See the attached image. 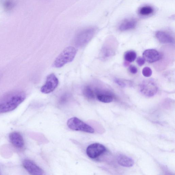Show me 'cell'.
I'll return each mask as SVG.
<instances>
[{
	"label": "cell",
	"mask_w": 175,
	"mask_h": 175,
	"mask_svg": "<svg viewBox=\"0 0 175 175\" xmlns=\"http://www.w3.org/2000/svg\"><path fill=\"white\" fill-rule=\"evenodd\" d=\"M158 87L153 80H147L144 81L140 86V91L143 95L151 97L155 95L158 92Z\"/></svg>",
	"instance_id": "obj_5"
},
{
	"label": "cell",
	"mask_w": 175,
	"mask_h": 175,
	"mask_svg": "<svg viewBox=\"0 0 175 175\" xmlns=\"http://www.w3.org/2000/svg\"><path fill=\"white\" fill-rule=\"evenodd\" d=\"M96 32L95 28H89L84 29L76 35L75 43L79 47H83L88 43L93 38Z\"/></svg>",
	"instance_id": "obj_4"
},
{
	"label": "cell",
	"mask_w": 175,
	"mask_h": 175,
	"mask_svg": "<svg viewBox=\"0 0 175 175\" xmlns=\"http://www.w3.org/2000/svg\"><path fill=\"white\" fill-rule=\"evenodd\" d=\"M67 124L69 128L73 130L90 133L95 132L93 128L77 117H74L69 119Z\"/></svg>",
	"instance_id": "obj_3"
},
{
	"label": "cell",
	"mask_w": 175,
	"mask_h": 175,
	"mask_svg": "<svg viewBox=\"0 0 175 175\" xmlns=\"http://www.w3.org/2000/svg\"><path fill=\"white\" fill-rule=\"evenodd\" d=\"M23 166L31 175H42L44 172L41 168L37 165L33 161L29 159H25L22 162Z\"/></svg>",
	"instance_id": "obj_8"
},
{
	"label": "cell",
	"mask_w": 175,
	"mask_h": 175,
	"mask_svg": "<svg viewBox=\"0 0 175 175\" xmlns=\"http://www.w3.org/2000/svg\"><path fill=\"white\" fill-rule=\"evenodd\" d=\"M114 82L119 85V86L123 87H125L128 86V85H130L131 83L128 81H127L123 80V79H114Z\"/></svg>",
	"instance_id": "obj_19"
},
{
	"label": "cell",
	"mask_w": 175,
	"mask_h": 175,
	"mask_svg": "<svg viewBox=\"0 0 175 175\" xmlns=\"http://www.w3.org/2000/svg\"><path fill=\"white\" fill-rule=\"evenodd\" d=\"M106 46L104 47L101 53V57L103 59H106L112 56L115 53V48L112 46Z\"/></svg>",
	"instance_id": "obj_15"
},
{
	"label": "cell",
	"mask_w": 175,
	"mask_h": 175,
	"mask_svg": "<svg viewBox=\"0 0 175 175\" xmlns=\"http://www.w3.org/2000/svg\"><path fill=\"white\" fill-rule=\"evenodd\" d=\"M11 2H6L5 6L6 7L9 8V7H11Z\"/></svg>",
	"instance_id": "obj_24"
},
{
	"label": "cell",
	"mask_w": 175,
	"mask_h": 175,
	"mask_svg": "<svg viewBox=\"0 0 175 175\" xmlns=\"http://www.w3.org/2000/svg\"><path fill=\"white\" fill-rule=\"evenodd\" d=\"M137 54L133 51L127 52L124 55V58L126 61L131 63L134 61L136 58Z\"/></svg>",
	"instance_id": "obj_18"
},
{
	"label": "cell",
	"mask_w": 175,
	"mask_h": 175,
	"mask_svg": "<svg viewBox=\"0 0 175 175\" xmlns=\"http://www.w3.org/2000/svg\"><path fill=\"white\" fill-rule=\"evenodd\" d=\"M77 53L76 49L73 47H69L64 49L55 60L53 66L61 68L66 64L73 61Z\"/></svg>",
	"instance_id": "obj_2"
},
{
	"label": "cell",
	"mask_w": 175,
	"mask_h": 175,
	"mask_svg": "<svg viewBox=\"0 0 175 175\" xmlns=\"http://www.w3.org/2000/svg\"><path fill=\"white\" fill-rule=\"evenodd\" d=\"M142 73L144 76L149 77L152 75V71L149 67H146L143 69Z\"/></svg>",
	"instance_id": "obj_20"
},
{
	"label": "cell",
	"mask_w": 175,
	"mask_h": 175,
	"mask_svg": "<svg viewBox=\"0 0 175 175\" xmlns=\"http://www.w3.org/2000/svg\"><path fill=\"white\" fill-rule=\"evenodd\" d=\"M129 71L131 73L136 74L137 72V69L135 66L131 65L129 67Z\"/></svg>",
	"instance_id": "obj_23"
},
{
	"label": "cell",
	"mask_w": 175,
	"mask_h": 175,
	"mask_svg": "<svg viewBox=\"0 0 175 175\" xmlns=\"http://www.w3.org/2000/svg\"><path fill=\"white\" fill-rule=\"evenodd\" d=\"M137 21L133 19H127L124 21L119 27L121 31H128L135 28L137 25Z\"/></svg>",
	"instance_id": "obj_14"
},
{
	"label": "cell",
	"mask_w": 175,
	"mask_h": 175,
	"mask_svg": "<svg viewBox=\"0 0 175 175\" xmlns=\"http://www.w3.org/2000/svg\"><path fill=\"white\" fill-rule=\"evenodd\" d=\"M26 97L24 92L15 91L10 92L0 99V113L12 111L24 101Z\"/></svg>",
	"instance_id": "obj_1"
},
{
	"label": "cell",
	"mask_w": 175,
	"mask_h": 175,
	"mask_svg": "<svg viewBox=\"0 0 175 175\" xmlns=\"http://www.w3.org/2000/svg\"><path fill=\"white\" fill-rule=\"evenodd\" d=\"M117 160L120 166L125 167H132L134 164V160L131 158L124 155L120 154L118 155Z\"/></svg>",
	"instance_id": "obj_13"
},
{
	"label": "cell",
	"mask_w": 175,
	"mask_h": 175,
	"mask_svg": "<svg viewBox=\"0 0 175 175\" xmlns=\"http://www.w3.org/2000/svg\"><path fill=\"white\" fill-rule=\"evenodd\" d=\"M157 39L161 43H174V39L168 33L164 32L158 31L156 34Z\"/></svg>",
	"instance_id": "obj_12"
},
{
	"label": "cell",
	"mask_w": 175,
	"mask_h": 175,
	"mask_svg": "<svg viewBox=\"0 0 175 175\" xmlns=\"http://www.w3.org/2000/svg\"><path fill=\"white\" fill-rule=\"evenodd\" d=\"M70 97V95L68 93H65L60 97L59 103L61 104H64L68 101Z\"/></svg>",
	"instance_id": "obj_21"
},
{
	"label": "cell",
	"mask_w": 175,
	"mask_h": 175,
	"mask_svg": "<svg viewBox=\"0 0 175 175\" xmlns=\"http://www.w3.org/2000/svg\"><path fill=\"white\" fill-rule=\"evenodd\" d=\"M106 148L102 144L99 143H93L87 147L86 153L88 156L92 159H96L102 154L105 153Z\"/></svg>",
	"instance_id": "obj_6"
},
{
	"label": "cell",
	"mask_w": 175,
	"mask_h": 175,
	"mask_svg": "<svg viewBox=\"0 0 175 175\" xmlns=\"http://www.w3.org/2000/svg\"><path fill=\"white\" fill-rule=\"evenodd\" d=\"M9 139L13 145L16 147L22 148L24 146V139L19 132H14L10 133Z\"/></svg>",
	"instance_id": "obj_11"
},
{
	"label": "cell",
	"mask_w": 175,
	"mask_h": 175,
	"mask_svg": "<svg viewBox=\"0 0 175 175\" xmlns=\"http://www.w3.org/2000/svg\"><path fill=\"white\" fill-rule=\"evenodd\" d=\"M83 95L86 98L90 100H93L95 98V92L89 86H87L84 87L83 90Z\"/></svg>",
	"instance_id": "obj_16"
},
{
	"label": "cell",
	"mask_w": 175,
	"mask_h": 175,
	"mask_svg": "<svg viewBox=\"0 0 175 175\" xmlns=\"http://www.w3.org/2000/svg\"><path fill=\"white\" fill-rule=\"evenodd\" d=\"M95 92L97 99L101 102L109 103L113 101V97L110 92L99 89H96Z\"/></svg>",
	"instance_id": "obj_10"
},
{
	"label": "cell",
	"mask_w": 175,
	"mask_h": 175,
	"mask_svg": "<svg viewBox=\"0 0 175 175\" xmlns=\"http://www.w3.org/2000/svg\"><path fill=\"white\" fill-rule=\"evenodd\" d=\"M2 77V73H0V81H1Z\"/></svg>",
	"instance_id": "obj_25"
},
{
	"label": "cell",
	"mask_w": 175,
	"mask_h": 175,
	"mask_svg": "<svg viewBox=\"0 0 175 175\" xmlns=\"http://www.w3.org/2000/svg\"><path fill=\"white\" fill-rule=\"evenodd\" d=\"M59 80L53 74L48 75L47 77L45 85L41 88V92L43 93L48 94L53 91L58 86Z\"/></svg>",
	"instance_id": "obj_7"
},
{
	"label": "cell",
	"mask_w": 175,
	"mask_h": 175,
	"mask_svg": "<svg viewBox=\"0 0 175 175\" xmlns=\"http://www.w3.org/2000/svg\"><path fill=\"white\" fill-rule=\"evenodd\" d=\"M139 14L142 16L149 15L153 13L154 9L150 6H145L141 7L139 10Z\"/></svg>",
	"instance_id": "obj_17"
},
{
	"label": "cell",
	"mask_w": 175,
	"mask_h": 175,
	"mask_svg": "<svg viewBox=\"0 0 175 175\" xmlns=\"http://www.w3.org/2000/svg\"><path fill=\"white\" fill-rule=\"evenodd\" d=\"M143 58L148 62L153 63L157 62L161 59L160 54L154 49H148L143 53Z\"/></svg>",
	"instance_id": "obj_9"
},
{
	"label": "cell",
	"mask_w": 175,
	"mask_h": 175,
	"mask_svg": "<svg viewBox=\"0 0 175 175\" xmlns=\"http://www.w3.org/2000/svg\"><path fill=\"white\" fill-rule=\"evenodd\" d=\"M146 61L142 57H139L137 60V63L139 66H142L144 65Z\"/></svg>",
	"instance_id": "obj_22"
}]
</instances>
